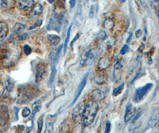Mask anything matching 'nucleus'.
I'll return each mask as SVG.
<instances>
[{"mask_svg":"<svg viewBox=\"0 0 159 133\" xmlns=\"http://www.w3.org/2000/svg\"><path fill=\"white\" fill-rule=\"evenodd\" d=\"M142 30L141 29H138L135 31V36L136 38H139L142 35Z\"/></svg>","mask_w":159,"mask_h":133,"instance_id":"42","label":"nucleus"},{"mask_svg":"<svg viewBox=\"0 0 159 133\" xmlns=\"http://www.w3.org/2000/svg\"><path fill=\"white\" fill-rule=\"evenodd\" d=\"M46 72V66L43 63H39L36 67L35 80L36 82H39L44 77L45 73Z\"/></svg>","mask_w":159,"mask_h":133,"instance_id":"8","label":"nucleus"},{"mask_svg":"<svg viewBox=\"0 0 159 133\" xmlns=\"http://www.w3.org/2000/svg\"><path fill=\"white\" fill-rule=\"evenodd\" d=\"M57 119V114L48 115L45 118V132H53L54 124Z\"/></svg>","mask_w":159,"mask_h":133,"instance_id":"6","label":"nucleus"},{"mask_svg":"<svg viewBox=\"0 0 159 133\" xmlns=\"http://www.w3.org/2000/svg\"><path fill=\"white\" fill-rule=\"evenodd\" d=\"M4 91H5V87L1 82H0V97H1L3 95Z\"/></svg>","mask_w":159,"mask_h":133,"instance_id":"39","label":"nucleus"},{"mask_svg":"<svg viewBox=\"0 0 159 133\" xmlns=\"http://www.w3.org/2000/svg\"><path fill=\"white\" fill-rule=\"evenodd\" d=\"M115 22L112 19L110 18H106L105 20L103 22V27L104 29L107 30H112L114 27H115Z\"/></svg>","mask_w":159,"mask_h":133,"instance_id":"19","label":"nucleus"},{"mask_svg":"<svg viewBox=\"0 0 159 133\" xmlns=\"http://www.w3.org/2000/svg\"><path fill=\"white\" fill-rule=\"evenodd\" d=\"M33 4V0H20L19 3L20 8L25 11H28L32 9Z\"/></svg>","mask_w":159,"mask_h":133,"instance_id":"14","label":"nucleus"},{"mask_svg":"<svg viewBox=\"0 0 159 133\" xmlns=\"http://www.w3.org/2000/svg\"><path fill=\"white\" fill-rule=\"evenodd\" d=\"M129 47L127 44H124L120 51V53L122 55H123V54L127 53L129 51Z\"/></svg>","mask_w":159,"mask_h":133,"instance_id":"35","label":"nucleus"},{"mask_svg":"<svg viewBox=\"0 0 159 133\" xmlns=\"http://www.w3.org/2000/svg\"><path fill=\"white\" fill-rule=\"evenodd\" d=\"M110 64L111 61L110 58L108 56H104L98 60L97 66L99 70L103 71L109 68Z\"/></svg>","mask_w":159,"mask_h":133,"instance_id":"9","label":"nucleus"},{"mask_svg":"<svg viewBox=\"0 0 159 133\" xmlns=\"http://www.w3.org/2000/svg\"><path fill=\"white\" fill-rule=\"evenodd\" d=\"M91 97L93 99V101L96 102L101 101L105 98V94L99 89H95L92 92Z\"/></svg>","mask_w":159,"mask_h":133,"instance_id":"17","label":"nucleus"},{"mask_svg":"<svg viewBox=\"0 0 159 133\" xmlns=\"http://www.w3.org/2000/svg\"><path fill=\"white\" fill-rule=\"evenodd\" d=\"M158 114H159V112H158V108H156L153 111V112H152V114H151V115L148 120V125L150 127L153 128L158 124V120H159Z\"/></svg>","mask_w":159,"mask_h":133,"instance_id":"12","label":"nucleus"},{"mask_svg":"<svg viewBox=\"0 0 159 133\" xmlns=\"http://www.w3.org/2000/svg\"><path fill=\"white\" fill-rule=\"evenodd\" d=\"M65 88L63 84L60 81L56 84L54 89V95L56 97H60L65 95Z\"/></svg>","mask_w":159,"mask_h":133,"instance_id":"16","label":"nucleus"},{"mask_svg":"<svg viewBox=\"0 0 159 133\" xmlns=\"http://www.w3.org/2000/svg\"><path fill=\"white\" fill-rule=\"evenodd\" d=\"M141 111H139L136 114V115L135 116V117H134V120L132 121V124L133 123H134L135 122H136L138 119V118L141 117Z\"/></svg>","mask_w":159,"mask_h":133,"instance_id":"40","label":"nucleus"},{"mask_svg":"<svg viewBox=\"0 0 159 133\" xmlns=\"http://www.w3.org/2000/svg\"><path fill=\"white\" fill-rule=\"evenodd\" d=\"M106 37H107V35H106V33L104 31H101L99 33H98L97 39L98 40H101L102 41L104 40Z\"/></svg>","mask_w":159,"mask_h":133,"instance_id":"33","label":"nucleus"},{"mask_svg":"<svg viewBox=\"0 0 159 133\" xmlns=\"http://www.w3.org/2000/svg\"><path fill=\"white\" fill-rule=\"evenodd\" d=\"M42 108V102L39 100L35 101L32 105V115H35L36 113L39 112Z\"/></svg>","mask_w":159,"mask_h":133,"instance_id":"24","label":"nucleus"},{"mask_svg":"<svg viewBox=\"0 0 159 133\" xmlns=\"http://www.w3.org/2000/svg\"><path fill=\"white\" fill-rule=\"evenodd\" d=\"M79 33H77V34L75 36V37H74V39H73V40L71 41V43H70V47L72 48L73 47V44L79 39Z\"/></svg>","mask_w":159,"mask_h":133,"instance_id":"41","label":"nucleus"},{"mask_svg":"<svg viewBox=\"0 0 159 133\" xmlns=\"http://www.w3.org/2000/svg\"><path fill=\"white\" fill-rule=\"evenodd\" d=\"M98 5L97 4H94L91 6V8H90V11H89V16L90 18H93L95 16V15L97 14V12H98Z\"/></svg>","mask_w":159,"mask_h":133,"instance_id":"28","label":"nucleus"},{"mask_svg":"<svg viewBox=\"0 0 159 133\" xmlns=\"http://www.w3.org/2000/svg\"><path fill=\"white\" fill-rule=\"evenodd\" d=\"M63 19V17H59L52 14V17L49 19V23L47 26V30H55L59 33L60 31Z\"/></svg>","mask_w":159,"mask_h":133,"instance_id":"5","label":"nucleus"},{"mask_svg":"<svg viewBox=\"0 0 159 133\" xmlns=\"http://www.w3.org/2000/svg\"><path fill=\"white\" fill-rule=\"evenodd\" d=\"M25 29L24 24L20 23H17L14 26V31L17 34H20Z\"/></svg>","mask_w":159,"mask_h":133,"instance_id":"25","label":"nucleus"},{"mask_svg":"<svg viewBox=\"0 0 159 133\" xmlns=\"http://www.w3.org/2000/svg\"><path fill=\"white\" fill-rule=\"evenodd\" d=\"M30 112H31L30 109L27 107H24L22 109V115L25 118L28 117L30 114Z\"/></svg>","mask_w":159,"mask_h":133,"instance_id":"31","label":"nucleus"},{"mask_svg":"<svg viewBox=\"0 0 159 133\" xmlns=\"http://www.w3.org/2000/svg\"><path fill=\"white\" fill-rule=\"evenodd\" d=\"M107 79V76L105 74H97L96 75L94 78V80L95 82L98 85L104 84Z\"/></svg>","mask_w":159,"mask_h":133,"instance_id":"20","label":"nucleus"},{"mask_svg":"<svg viewBox=\"0 0 159 133\" xmlns=\"http://www.w3.org/2000/svg\"><path fill=\"white\" fill-rule=\"evenodd\" d=\"M42 20H37L33 24H32L31 26L29 27V30H32V29H33L36 27H39L42 25Z\"/></svg>","mask_w":159,"mask_h":133,"instance_id":"34","label":"nucleus"},{"mask_svg":"<svg viewBox=\"0 0 159 133\" xmlns=\"http://www.w3.org/2000/svg\"><path fill=\"white\" fill-rule=\"evenodd\" d=\"M43 118L42 117H40L37 121V124H38V130L37 132H41L42 131V127H43Z\"/></svg>","mask_w":159,"mask_h":133,"instance_id":"30","label":"nucleus"},{"mask_svg":"<svg viewBox=\"0 0 159 133\" xmlns=\"http://www.w3.org/2000/svg\"><path fill=\"white\" fill-rule=\"evenodd\" d=\"M124 87H125V84L124 83H122L119 87H118L117 88H116L113 90V96L117 97L119 95H120L122 92V91H123V90L124 89Z\"/></svg>","mask_w":159,"mask_h":133,"instance_id":"27","label":"nucleus"},{"mask_svg":"<svg viewBox=\"0 0 159 133\" xmlns=\"http://www.w3.org/2000/svg\"><path fill=\"white\" fill-rule=\"evenodd\" d=\"M47 1H48L49 4H52L54 2V0H47Z\"/></svg>","mask_w":159,"mask_h":133,"instance_id":"45","label":"nucleus"},{"mask_svg":"<svg viewBox=\"0 0 159 133\" xmlns=\"http://www.w3.org/2000/svg\"><path fill=\"white\" fill-rule=\"evenodd\" d=\"M9 119L8 111L7 109L1 108L0 107V125H4Z\"/></svg>","mask_w":159,"mask_h":133,"instance_id":"18","label":"nucleus"},{"mask_svg":"<svg viewBox=\"0 0 159 133\" xmlns=\"http://www.w3.org/2000/svg\"><path fill=\"white\" fill-rule=\"evenodd\" d=\"M98 110V105L95 101H91L84 105L83 111L81 117V122L83 126L91 125L97 115Z\"/></svg>","mask_w":159,"mask_h":133,"instance_id":"2","label":"nucleus"},{"mask_svg":"<svg viewBox=\"0 0 159 133\" xmlns=\"http://www.w3.org/2000/svg\"><path fill=\"white\" fill-rule=\"evenodd\" d=\"M48 39L52 46H57L60 42V37L56 34H49L48 36Z\"/></svg>","mask_w":159,"mask_h":133,"instance_id":"23","label":"nucleus"},{"mask_svg":"<svg viewBox=\"0 0 159 133\" xmlns=\"http://www.w3.org/2000/svg\"><path fill=\"white\" fill-rule=\"evenodd\" d=\"M102 50L100 47H94L84 51L81 55L80 63L82 66L91 65L95 59L98 56Z\"/></svg>","mask_w":159,"mask_h":133,"instance_id":"3","label":"nucleus"},{"mask_svg":"<svg viewBox=\"0 0 159 133\" xmlns=\"http://www.w3.org/2000/svg\"><path fill=\"white\" fill-rule=\"evenodd\" d=\"M76 2V0H70L69 3H70V6L71 8H73L75 6Z\"/></svg>","mask_w":159,"mask_h":133,"instance_id":"43","label":"nucleus"},{"mask_svg":"<svg viewBox=\"0 0 159 133\" xmlns=\"http://www.w3.org/2000/svg\"><path fill=\"white\" fill-rule=\"evenodd\" d=\"M7 0H1V2L4 4H7Z\"/></svg>","mask_w":159,"mask_h":133,"instance_id":"46","label":"nucleus"},{"mask_svg":"<svg viewBox=\"0 0 159 133\" xmlns=\"http://www.w3.org/2000/svg\"><path fill=\"white\" fill-rule=\"evenodd\" d=\"M111 131V123L109 121H107L106 122L105 124V132L108 133L110 132Z\"/></svg>","mask_w":159,"mask_h":133,"instance_id":"38","label":"nucleus"},{"mask_svg":"<svg viewBox=\"0 0 159 133\" xmlns=\"http://www.w3.org/2000/svg\"><path fill=\"white\" fill-rule=\"evenodd\" d=\"M156 1H157H157H158V0H156Z\"/></svg>","mask_w":159,"mask_h":133,"instance_id":"48","label":"nucleus"},{"mask_svg":"<svg viewBox=\"0 0 159 133\" xmlns=\"http://www.w3.org/2000/svg\"><path fill=\"white\" fill-rule=\"evenodd\" d=\"M57 74V69H56V64H52V66H51V75L49 77V81L47 83L48 86H51L52 83L54 82V81L55 79L56 76Z\"/></svg>","mask_w":159,"mask_h":133,"instance_id":"22","label":"nucleus"},{"mask_svg":"<svg viewBox=\"0 0 159 133\" xmlns=\"http://www.w3.org/2000/svg\"><path fill=\"white\" fill-rule=\"evenodd\" d=\"M120 1H121V3H125L126 1V0H120Z\"/></svg>","mask_w":159,"mask_h":133,"instance_id":"47","label":"nucleus"},{"mask_svg":"<svg viewBox=\"0 0 159 133\" xmlns=\"http://www.w3.org/2000/svg\"><path fill=\"white\" fill-rule=\"evenodd\" d=\"M4 87H5V89H6V90L8 92H12L14 88L15 83L10 80H7L5 82Z\"/></svg>","mask_w":159,"mask_h":133,"instance_id":"29","label":"nucleus"},{"mask_svg":"<svg viewBox=\"0 0 159 133\" xmlns=\"http://www.w3.org/2000/svg\"><path fill=\"white\" fill-rule=\"evenodd\" d=\"M63 1H66V0H63Z\"/></svg>","mask_w":159,"mask_h":133,"instance_id":"49","label":"nucleus"},{"mask_svg":"<svg viewBox=\"0 0 159 133\" xmlns=\"http://www.w3.org/2000/svg\"><path fill=\"white\" fill-rule=\"evenodd\" d=\"M22 54L20 46L10 43L2 49L1 52L2 64L5 67H11L19 61Z\"/></svg>","mask_w":159,"mask_h":133,"instance_id":"1","label":"nucleus"},{"mask_svg":"<svg viewBox=\"0 0 159 133\" xmlns=\"http://www.w3.org/2000/svg\"><path fill=\"white\" fill-rule=\"evenodd\" d=\"M28 36L29 35H28V34L27 33H24L20 34L17 36V39L19 40H25L28 37Z\"/></svg>","mask_w":159,"mask_h":133,"instance_id":"37","label":"nucleus"},{"mask_svg":"<svg viewBox=\"0 0 159 133\" xmlns=\"http://www.w3.org/2000/svg\"><path fill=\"white\" fill-rule=\"evenodd\" d=\"M104 43V45L106 47H112L113 46H114L116 42V39L114 37H106V38L102 40Z\"/></svg>","mask_w":159,"mask_h":133,"instance_id":"21","label":"nucleus"},{"mask_svg":"<svg viewBox=\"0 0 159 133\" xmlns=\"http://www.w3.org/2000/svg\"><path fill=\"white\" fill-rule=\"evenodd\" d=\"M152 87L153 84L152 83H148L142 87L137 88L135 90L133 96V101L135 103L141 102L147 95L148 93L150 91Z\"/></svg>","mask_w":159,"mask_h":133,"instance_id":"4","label":"nucleus"},{"mask_svg":"<svg viewBox=\"0 0 159 133\" xmlns=\"http://www.w3.org/2000/svg\"><path fill=\"white\" fill-rule=\"evenodd\" d=\"M84 105L83 102H80L74 109L73 113H72V118L75 120L78 121L79 119L81 121V117L82 115V112L83 111Z\"/></svg>","mask_w":159,"mask_h":133,"instance_id":"11","label":"nucleus"},{"mask_svg":"<svg viewBox=\"0 0 159 133\" xmlns=\"http://www.w3.org/2000/svg\"><path fill=\"white\" fill-rule=\"evenodd\" d=\"M123 67V63L121 61V60L118 59L116 63H115V66H114V69L115 70H120Z\"/></svg>","mask_w":159,"mask_h":133,"instance_id":"32","label":"nucleus"},{"mask_svg":"<svg viewBox=\"0 0 159 133\" xmlns=\"http://www.w3.org/2000/svg\"><path fill=\"white\" fill-rule=\"evenodd\" d=\"M71 28H72V24L69 26L68 30V33H67V35H66V40L63 45V51H64V55L65 54L67 49H68V43L70 39V31H71Z\"/></svg>","mask_w":159,"mask_h":133,"instance_id":"26","label":"nucleus"},{"mask_svg":"<svg viewBox=\"0 0 159 133\" xmlns=\"http://www.w3.org/2000/svg\"><path fill=\"white\" fill-rule=\"evenodd\" d=\"M43 11V8L42 5L40 3H36L33 5L32 8V10L29 14V16L31 18L36 17L37 16H40Z\"/></svg>","mask_w":159,"mask_h":133,"instance_id":"13","label":"nucleus"},{"mask_svg":"<svg viewBox=\"0 0 159 133\" xmlns=\"http://www.w3.org/2000/svg\"><path fill=\"white\" fill-rule=\"evenodd\" d=\"M87 1H88V0H87Z\"/></svg>","mask_w":159,"mask_h":133,"instance_id":"50","label":"nucleus"},{"mask_svg":"<svg viewBox=\"0 0 159 133\" xmlns=\"http://www.w3.org/2000/svg\"><path fill=\"white\" fill-rule=\"evenodd\" d=\"M9 32L8 25L6 23L0 22V41H3L7 36Z\"/></svg>","mask_w":159,"mask_h":133,"instance_id":"15","label":"nucleus"},{"mask_svg":"<svg viewBox=\"0 0 159 133\" xmlns=\"http://www.w3.org/2000/svg\"><path fill=\"white\" fill-rule=\"evenodd\" d=\"M88 74L89 73H86L84 77L83 78L82 80L81 81V82H80V84H79L78 87V88H77V90L75 92V97H74V99H73V101L72 102L70 106H72L74 104L76 103V102L77 101V100L78 99L79 96L81 95L82 91L83 90L86 84V82H87V79H88Z\"/></svg>","mask_w":159,"mask_h":133,"instance_id":"7","label":"nucleus"},{"mask_svg":"<svg viewBox=\"0 0 159 133\" xmlns=\"http://www.w3.org/2000/svg\"><path fill=\"white\" fill-rule=\"evenodd\" d=\"M23 50H24V51H25V54L27 56L29 55L32 53V49L29 45H27V44L25 45L24 47H23Z\"/></svg>","mask_w":159,"mask_h":133,"instance_id":"36","label":"nucleus"},{"mask_svg":"<svg viewBox=\"0 0 159 133\" xmlns=\"http://www.w3.org/2000/svg\"><path fill=\"white\" fill-rule=\"evenodd\" d=\"M132 33L131 32V33H129V36H128V39H127V40H126V42H127L128 43H129L131 41V39H132Z\"/></svg>","mask_w":159,"mask_h":133,"instance_id":"44","label":"nucleus"},{"mask_svg":"<svg viewBox=\"0 0 159 133\" xmlns=\"http://www.w3.org/2000/svg\"><path fill=\"white\" fill-rule=\"evenodd\" d=\"M136 112V108L132 104H129L125 110L124 120L125 122H129L134 116Z\"/></svg>","mask_w":159,"mask_h":133,"instance_id":"10","label":"nucleus"}]
</instances>
